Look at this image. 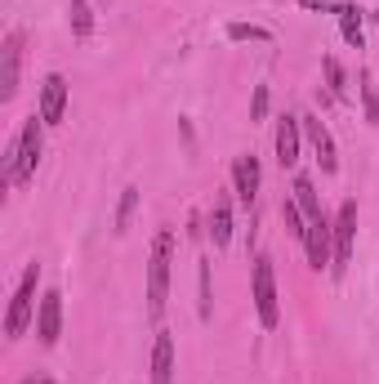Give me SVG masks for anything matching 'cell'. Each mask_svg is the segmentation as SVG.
Listing matches in <instances>:
<instances>
[{"instance_id":"cell-20","label":"cell","mask_w":379,"mask_h":384,"mask_svg":"<svg viewBox=\"0 0 379 384\" xmlns=\"http://www.w3.org/2000/svg\"><path fill=\"white\" fill-rule=\"evenodd\" d=\"M134 206H139V188H125V192H121V206H117V232L129 228V219H134Z\"/></svg>"},{"instance_id":"cell-16","label":"cell","mask_w":379,"mask_h":384,"mask_svg":"<svg viewBox=\"0 0 379 384\" xmlns=\"http://www.w3.org/2000/svg\"><path fill=\"white\" fill-rule=\"evenodd\" d=\"M94 31V14H90V0H72V36L85 41Z\"/></svg>"},{"instance_id":"cell-6","label":"cell","mask_w":379,"mask_h":384,"mask_svg":"<svg viewBox=\"0 0 379 384\" xmlns=\"http://www.w3.org/2000/svg\"><path fill=\"white\" fill-rule=\"evenodd\" d=\"M18 68H23V31H9L5 36V49H0V98L18 94Z\"/></svg>"},{"instance_id":"cell-14","label":"cell","mask_w":379,"mask_h":384,"mask_svg":"<svg viewBox=\"0 0 379 384\" xmlns=\"http://www.w3.org/2000/svg\"><path fill=\"white\" fill-rule=\"evenodd\" d=\"M210 237H214V246H228V242H233V202H228V192H214V206H210Z\"/></svg>"},{"instance_id":"cell-19","label":"cell","mask_w":379,"mask_h":384,"mask_svg":"<svg viewBox=\"0 0 379 384\" xmlns=\"http://www.w3.org/2000/svg\"><path fill=\"white\" fill-rule=\"evenodd\" d=\"M321 68H326V85H331V98H343V94H348V81H343L339 58H326Z\"/></svg>"},{"instance_id":"cell-18","label":"cell","mask_w":379,"mask_h":384,"mask_svg":"<svg viewBox=\"0 0 379 384\" xmlns=\"http://www.w3.org/2000/svg\"><path fill=\"white\" fill-rule=\"evenodd\" d=\"M282 219H286V232H290V237H308V228H304V210H299V202H294V197H290V202H282Z\"/></svg>"},{"instance_id":"cell-2","label":"cell","mask_w":379,"mask_h":384,"mask_svg":"<svg viewBox=\"0 0 379 384\" xmlns=\"http://www.w3.org/2000/svg\"><path fill=\"white\" fill-rule=\"evenodd\" d=\"M41 125L36 116H27L18 139H14L5 147V179L14 183V188H23V183H31V175H36V161H41Z\"/></svg>"},{"instance_id":"cell-8","label":"cell","mask_w":379,"mask_h":384,"mask_svg":"<svg viewBox=\"0 0 379 384\" xmlns=\"http://www.w3.org/2000/svg\"><path fill=\"white\" fill-rule=\"evenodd\" d=\"M36 336H41V344H58V336H63V295H58V291H45V295H41Z\"/></svg>"},{"instance_id":"cell-21","label":"cell","mask_w":379,"mask_h":384,"mask_svg":"<svg viewBox=\"0 0 379 384\" xmlns=\"http://www.w3.org/2000/svg\"><path fill=\"white\" fill-rule=\"evenodd\" d=\"M228 41H272V31L255 27V23H233L228 27Z\"/></svg>"},{"instance_id":"cell-23","label":"cell","mask_w":379,"mask_h":384,"mask_svg":"<svg viewBox=\"0 0 379 384\" xmlns=\"http://www.w3.org/2000/svg\"><path fill=\"white\" fill-rule=\"evenodd\" d=\"M268 85H255V98H250V121H263V116H268Z\"/></svg>"},{"instance_id":"cell-11","label":"cell","mask_w":379,"mask_h":384,"mask_svg":"<svg viewBox=\"0 0 379 384\" xmlns=\"http://www.w3.org/2000/svg\"><path fill=\"white\" fill-rule=\"evenodd\" d=\"M233 192L241 206H255V197H259V157L255 152L233 161Z\"/></svg>"},{"instance_id":"cell-5","label":"cell","mask_w":379,"mask_h":384,"mask_svg":"<svg viewBox=\"0 0 379 384\" xmlns=\"http://www.w3.org/2000/svg\"><path fill=\"white\" fill-rule=\"evenodd\" d=\"M304 250H308V264H312L317 273L326 269V264H335V224L326 219V214H321V219H312V224H308Z\"/></svg>"},{"instance_id":"cell-13","label":"cell","mask_w":379,"mask_h":384,"mask_svg":"<svg viewBox=\"0 0 379 384\" xmlns=\"http://www.w3.org/2000/svg\"><path fill=\"white\" fill-rule=\"evenodd\" d=\"M152 384H174V340H170V331H156V348H152Z\"/></svg>"},{"instance_id":"cell-7","label":"cell","mask_w":379,"mask_h":384,"mask_svg":"<svg viewBox=\"0 0 379 384\" xmlns=\"http://www.w3.org/2000/svg\"><path fill=\"white\" fill-rule=\"evenodd\" d=\"M353 232H357V202H343L335 214V264H331L335 273H343L353 259Z\"/></svg>"},{"instance_id":"cell-15","label":"cell","mask_w":379,"mask_h":384,"mask_svg":"<svg viewBox=\"0 0 379 384\" xmlns=\"http://www.w3.org/2000/svg\"><path fill=\"white\" fill-rule=\"evenodd\" d=\"M294 202H299V210L308 214V224L326 214L321 202H317V188H312V179H308V175H294Z\"/></svg>"},{"instance_id":"cell-25","label":"cell","mask_w":379,"mask_h":384,"mask_svg":"<svg viewBox=\"0 0 379 384\" xmlns=\"http://www.w3.org/2000/svg\"><path fill=\"white\" fill-rule=\"evenodd\" d=\"M304 9H331V14H343L348 9V0H299Z\"/></svg>"},{"instance_id":"cell-17","label":"cell","mask_w":379,"mask_h":384,"mask_svg":"<svg viewBox=\"0 0 379 384\" xmlns=\"http://www.w3.org/2000/svg\"><path fill=\"white\" fill-rule=\"evenodd\" d=\"M339 27H343V41H348L353 49H361V41H366V36H361V14H357V5H348V9L339 14Z\"/></svg>"},{"instance_id":"cell-9","label":"cell","mask_w":379,"mask_h":384,"mask_svg":"<svg viewBox=\"0 0 379 384\" xmlns=\"http://www.w3.org/2000/svg\"><path fill=\"white\" fill-rule=\"evenodd\" d=\"M63 112H68V81H63L58 72H49L45 85H41V121L45 125H58Z\"/></svg>"},{"instance_id":"cell-12","label":"cell","mask_w":379,"mask_h":384,"mask_svg":"<svg viewBox=\"0 0 379 384\" xmlns=\"http://www.w3.org/2000/svg\"><path fill=\"white\" fill-rule=\"evenodd\" d=\"M299 130H304V121L290 116V112L277 121V161H282V170H290V165L299 161Z\"/></svg>"},{"instance_id":"cell-26","label":"cell","mask_w":379,"mask_h":384,"mask_svg":"<svg viewBox=\"0 0 379 384\" xmlns=\"http://www.w3.org/2000/svg\"><path fill=\"white\" fill-rule=\"evenodd\" d=\"M23 384H54V380H49V375H27Z\"/></svg>"},{"instance_id":"cell-24","label":"cell","mask_w":379,"mask_h":384,"mask_svg":"<svg viewBox=\"0 0 379 384\" xmlns=\"http://www.w3.org/2000/svg\"><path fill=\"white\" fill-rule=\"evenodd\" d=\"M196 277H201V317H210V264H196Z\"/></svg>"},{"instance_id":"cell-22","label":"cell","mask_w":379,"mask_h":384,"mask_svg":"<svg viewBox=\"0 0 379 384\" xmlns=\"http://www.w3.org/2000/svg\"><path fill=\"white\" fill-rule=\"evenodd\" d=\"M361 108H366V121L379 125V94L370 85V76H361Z\"/></svg>"},{"instance_id":"cell-3","label":"cell","mask_w":379,"mask_h":384,"mask_svg":"<svg viewBox=\"0 0 379 384\" xmlns=\"http://www.w3.org/2000/svg\"><path fill=\"white\" fill-rule=\"evenodd\" d=\"M36 281H41V264H27L18 291H14V299H9V317H5V336L9 340H18L27 331V322H31V313H36Z\"/></svg>"},{"instance_id":"cell-4","label":"cell","mask_w":379,"mask_h":384,"mask_svg":"<svg viewBox=\"0 0 379 384\" xmlns=\"http://www.w3.org/2000/svg\"><path fill=\"white\" fill-rule=\"evenodd\" d=\"M250 286H255V308H259V322L272 331V326H277V317H282V308H277V273H272V259H268V255H259V259H255Z\"/></svg>"},{"instance_id":"cell-10","label":"cell","mask_w":379,"mask_h":384,"mask_svg":"<svg viewBox=\"0 0 379 384\" xmlns=\"http://www.w3.org/2000/svg\"><path fill=\"white\" fill-rule=\"evenodd\" d=\"M304 130H308V139L312 147H317V165H321V175H335L339 170V157H335V139H331V130H326L321 116H299Z\"/></svg>"},{"instance_id":"cell-1","label":"cell","mask_w":379,"mask_h":384,"mask_svg":"<svg viewBox=\"0 0 379 384\" xmlns=\"http://www.w3.org/2000/svg\"><path fill=\"white\" fill-rule=\"evenodd\" d=\"M170 264H174V232L156 228L152 237V255H147V313L161 317L170 299Z\"/></svg>"}]
</instances>
